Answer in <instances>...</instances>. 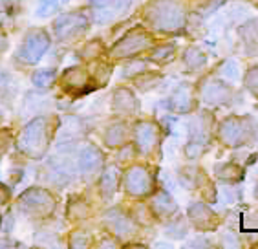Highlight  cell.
I'll return each instance as SVG.
<instances>
[{
    "mask_svg": "<svg viewBox=\"0 0 258 249\" xmlns=\"http://www.w3.org/2000/svg\"><path fill=\"white\" fill-rule=\"evenodd\" d=\"M149 20L159 30H176L183 24V11L174 0H156L149 10Z\"/></svg>",
    "mask_w": 258,
    "mask_h": 249,
    "instance_id": "cell-1",
    "label": "cell"
},
{
    "mask_svg": "<svg viewBox=\"0 0 258 249\" xmlns=\"http://www.w3.org/2000/svg\"><path fill=\"white\" fill-rule=\"evenodd\" d=\"M222 140L231 147L247 143L253 138V123L249 117H229L222 125Z\"/></svg>",
    "mask_w": 258,
    "mask_h": 249,
    "instance_id": "cell-2",
    "label": "cell"
},
{
    "mask_svg": "<svg viewBox=\"0 0 258 249\" xmlns=\"http://www.w3.org/2000/svg\"><path fill=\"white\" fill-rule=\"evenodd\" d=\"M46 149V121L42 117L31 121L20 136V150L30 156H40Z\"/></svg>",
    "mask_w": 258,
    "mask_h": 249,
    "instance_id": "cell-3",
    "label": "cell"
},
{
    "mask_svg": "<svg viewBox=\"0 0 258 249\" xmlns=\"http://www.w3.org/2000/svg\"><path fill=\"white\" fill-rule=\"evenodd\" d=\"M48 46H50V37L44 31H33L26 37L24 44L20 48V57L26 63H37L46 53Z\"/></svg>",
    "mask_w": 258,
    "mask_h": 249,
    "instance_id": "cell-4",
    "label": "cell"
},
{
    "mask_svg": "<svg viewBox=\"0 0 258 249\" xmlns=\"http://www.w3.org/2000/svg\"><path fill=\"white\" fill-rule=\"evenodd\" d=\"M152 44V39H150L147 33L143 31H134V33H128V35L121 39L117 44L114 46V57H130V55H136L139 51L147 50L149 46Z\"/></svg>",
    "mask_w": 258,
    "mask_h": 249,
    "instance_id": "cell-5",
    "label": "cell"
},
{
    "mask_svg": "<svg viewBox=\"0 0 258 249\" xmlns=\"http://www.w3.org/2000/svg\"><path fill=\"white\" fill-rule=\"evenodd\" d=\"M86 30V17L81 13H68L55 22V35L60 40L75 39Z\"/></svg>",
    "mask_w": 258,
    "mask_h": 249,
    "instance_id": "cell-6",
    "label": "cell"
},
{
    "mask_svg": "<svg viewBox=\"0 0 258 249\" xmlns=\"http://www.w3.org/2000/svg\"><path fill=\"white\" fill-rule=\"evenodd\" d=\"M124 189L132 196H145L152 189V178L143 167H134L124 174Z\"/></svg>",
    "mask_w": 258,
    "mask_h": 249,
    "instance_id": "cell-7",
    "label": "cell"
},
{
    "mask_svg": "<svg viewBox=\"0 0 258 249\" xmlns=\"http://www.w3.org/2000/svg\"><path fill=\"white\" fill-rule=\"evenodd\" d=\"M22 202H24V205H28L31 211H37V213H40V214H46L51 207H53V200H51V196L40 189L28 191V193L22 196Z\"/></svg>",
    "mask_w": 258,
    "mask_h": 249,
    "instance_id": "cell-8",
    "label": "cell"
},
{
    "mask_svg": "<svg viewBox=\"0 0 258 249\" xmlns=\"http://www.w3.org/2000/svg\"><path fill=\"white\" fill-rule=\"evenodd\" d=\"M136 140H138L139 150H143L145 154H149L150 150L154 149L156 141H158L156 127L150 123H141L138 129H136Z\"/></svg>",
    "mask_w": 258,
    "mask_h": 249,
    "instance_id": "cell-9",
    "label": "cell"
},
{
    "mask_svg": "<svg viewBox=\"0 0 258 249\" xmlns=\"http://www.w3.org/2000/svg\"><path fill=\"white\" fill-rule=\"evenodd\" d=\"M138 108V99L134 97V94L130 92V90H117L115 92V97H114V110L115 112H134Z\"/></svg>",
    "mask_w": 258,
    "mask_h": 249,
    "instance_id": "cell-10",
    "label": "cell"
},
{
    "mask_svg": "<svg viewBox=\"0 0 258 249\" xmlns=\"http://www.w3.org/2000/svg\"><path fill=\"white\" fill-rule=\"evenodd\" d=\"M190 218L200 229H213L211 225H214V216L205 205H194L190 209Z\"/></svg>",
    "mask_w": 258,
    "mask_h": 249,
    "instance_id": "cell-11",
    "label": "cell"
},
{
    "mask_svg": "<svg viewBox=\"0 0 258 249\" xmlns=\"http://www.w3.org/2000/svg\"><path fill=\"white\" fill-rule=\"evenodd\" d=\"M229 94V88L225 85H222V83H211V85L207 86V88L204 90V95L205 99L209 101V103H222V101L227 97Z\"/></svg>",
    "mask_w": 258,
    "mask_h": 249,
    "instance_id": "cell-12",
    "label": "cell"
},
{
    "mask_svg": "<svg viewBox=\"0 0 258 249\" xmlns=\"http://www.w3.org/2000/svg\"><path fill=\"white\" fill-rule=\"evenodd\" d=\"M101 152L94 147H88V149L81 154V160H79V165L83 170H94L95 167H99L101 165Z\"/></svg>",
    "mask_w": 258,
    "mask_h": 249,
    "instance_id": "cell-13",
    "label": "cell"
},
{
    "mask_svg": "<svg viewBox=\"0 0 258 249\" xmlns=\"http://www.w3.org/2000/svg\"><path fill=\"white\" fill-rule=\"evenodd\" d=\"M216 174L220 176V178L224 179V181H238V179L243 178V169L242 167H238V165H222V167H218V170H216Z\"/></svg>",
    "mask_w": 258,
    "mask_h": 249,
    "instance_id": "cell-14",
    "label": "cell"
},
{
    "mask_svg": "<svg viewBox=\"0 0 258 249\" xmlns=\"http://www.w3.org/2000/svg\"><path fill=\"white\" fill-rule=\"evenodd\" d=\"M86 81H88V77L81 68H72L64 74V86H68V88H79Z\"/></svg>",
    "mask_w": 258,
    "mask_h": 249,
    "instance_id": "cell-15",
    "label": "cell"
},
{
    "mask_svg": "<svg viewBox=\"0 0 258 249\" xmlns=\"http://www.w3.org/2000/svg\"><path fill=\"white\" fill-rule=\"evenodd\" d=\"M154 209L156 213L159 214H167V213H172V211H176V204L172 202V198H170L169 195H158L154 198Z\"/></svg>",
    "mask_w": 258,
    "mask_h": 249,
    "instance_id": "cell-16",
    "label": "cell"
},
{
    "mask_svg": "<svg viewBox=\"0 0 258 249\" xmlns=\"http://www.w3.org/2000/svg\"><path fill=\"white\" fill-rule=\"evenodd\" d=\"M126 138V130H124L123 125H114L112 129L106 132V143L110 147H115V145H121Z\"/></svg>",
    "mask_w": 258,
    "mask_h": 249,
    "instance_id": "cell-17",
    "label": "cell"
},
{
    "mask_svg": "<svg viewBox=\"0 0 258 249\" xmlns=\"http://www.w3.org/2000/svg\"><path fill=\"white\" fill-rule=\"evenodd\" d=\"M66 0H40V6H39V17H48L51 15L53 11H57L60 6L64 4Z\"/></svg>",
    "mask_w": 258,
    "mask_h": 249,
    "instance_id": "cell-18",
    "label": "cell"
},
{
    "mask_svg": "<svg viewBox=\"0 0 258 249\" xmlns=\"http://www.w3.org/2000/svg\"><path fill=\"white\" fill-rule=\"evenodd\" d=\"M185 63L190 68H202L205 65V55L200 50H189L185 53Z\"/></svg>",
    "mask_w": 258,
    "mask_h": 249,
    "instance_id": "cell-19",
    "label": "cell"
},
{
    "mask_svg": "<svg viewBox=\"0 0 258 249\" xmlns=\"http://www.w3.org/2000/svg\"><path fill=\"white\" fill-rule=\"evenodd\" d=\"M53 77H55V74L51 70H39L33 75V83L37 86H42V88H44V86H48L51 81H53Z\"/></svg>",
    "mask_w": 258,
    "mask_h": 249,
    "instance_id": "cell-20",
    "label": "cell"
},
{
    "mask_svg": "<svg viewBox=\"0 0 258 249\" xmlns=\"http://www.w3.org/2000/svg\"><path fill=\"white\" fill-rule=\"evenodd\" d=\"M101 189H103V195L104 196H112V195H114V191H115V174H114V172H106V174H104Z\"/></svg>",
    "mask_w": 258,
    "mask_h": 249,
    "instance_id": "cell-21",
    "label": "cell"
},
{
    "mask_svg": "<svg viewBox=\"0 0 258 249\" xmlns=\"http://www.w3.org/2000/svg\"><path fill=\"white\" fill-rule=\"evenodd\" d=\"M245 86H247L253 94L258 95V66L256 68H251L245 75Z\"/></svg>",
    "mask_w": 258,
    "mask_h": 249,
    "instance_id": "cell-22",
    "label": "cell"
},
{
    "mask_svg": "<svg viewBox=\"0 0 258 249\" xmlns=\"http://www.w3.org/2000/svg\"><path fill=\"white\" fill-rule=\"evenodd\" d=\"M176 101H179V105H176V108H178V110H187V108H189V105H190V97L187 94H183L181 90H179L178 94L172 97V103H176Z\"/></svg>",
    "mask_w": 258,
    "mask_h": 249,
    "instance_id": "cell-23",
    "label": "cell"
},
{
    "mask_svg": "<svg viewBox=\"0 0 258 249\" xmlns=\"http://www.w3.org/2000/svg\"><path fill=\"white\" fill-rule=\"evenodd\" d=\"M172 50H174L172 46H163L161 50H158L154 55H152V59L161 60V59H163V57H167V55H169V57H170V55H172Z\"/></svg>",
    "mask_w": 258,
    "mask_h": 249,
    "instance_id": "cell-24",
    "label": "cell"
},
{
    "mask_svg": "<svg viewBox=\"0 0 258 249\" xmlns=\"http://www.w3.org/2000/svg\"><path fill=\"white\" fill-rule=\"evenodd\" d=\"M4 198H6V193H4V189H2V187H0V204H2V202H4Z\"/></svg>",
    "mask_w": 258,
    "mask_h": 249,
    "instance_id": "cell-25",
    "label": "cell"
},
{
    "mask_svg": "<svg viewBox=\"0 0 258 249\" xmlns=\"http://www.w3.org/2000/svg\"><path fill=\"white\" fill-rule=\"evenodd\" d=\"M253 2H256V4H258V0H253Z\"/></svg>",
    "mask_w": 258,
    "mask_h": 249,
    "instance_id": "cell-26",
    "label": "cell"
}]
</instances>
